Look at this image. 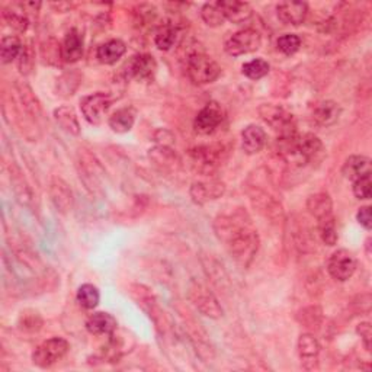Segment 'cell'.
<instances>
[{"label":"cell","instance_id":"6da1fadb","mask_svg":"<svg viewBox=\"0 0 372 372\" xmlns=\"http://www.w3.org/2000/svg\"><path fill=\"white\" fill-rule=\"evenodd\" d=\"M214 231L230 256L242 267H249L253 263L258 255L260 239L250 215L243 208L217 215Z\"/></svg>","mask_w":372,"mask_h":372},{"label":"cell","instance_id":"7a4b0ae2","mask_svg":"<svg viewBox=\"0 0 372 372\" xmlns=\"http://www.w3.org/2000/svg\"><path fill=\"white\" fill-rule=\"evenodd\" d=\"M185 69L188 78L195 85H210L221 76V67L213 57L202 51H192L186 55Z\"/></svg>","mask_w":372,"mask_h":372},{"label":"cell","instance_id":"3957f363","mask_svg":"<svg viewBox=\"0 0 372 372\" xmlns=\"http://www.w3.org/2000/svg\"><path fill=\"white\" fill-rule=\"evenodd\" d=\"M226 156V148L220 144L197 145L189 150V165L197 173L210 177L222 165Z\"/></svg>","mask_w":372,"mask_h":372},{"label":"cell","instance_id":"277c9868","mask_svg":"<svg viewBox=\"0 0 372 372\" xmlns=\"http://www.w3.org/2000/svg\"><path fill=\"white\" fill-rule=\"evenodd\" d=\"M130 294L132 300L137 303V305L147 312V316L150 317L156 326V330L163 336L169 330V319L166 312L161 310L159 305L154 294L144 285L134 284L130 287Z\"/></svg>","mask_w":372,"mask_h":372},{"label":"cell","instance_id":"5b68a950","mask_svg":"<svg viewBox=\"0 0 372 372\" xmlns=\"http://www.w3.org/2000/svg\"><path fill=\"white\" fill-rule=\"evenodd\" d=\"M188 300L201 312V315L210 319L217 320L224 315V310H222L214 292L195 279L189 281L188 284Z\"/></svg>","mask_w":372,"mask_h":372},{"label":"cell","instance_id":"8992f818","mask_svg":"<svg viewBox=\"0 0 372 372\" xmlns=\"http://www.w3.org/2000/svg\"><path fill=\"white\" fill-rule=\"evenodd\" d=\"M78 170L85 188L91 192L92 195H102L100 181L102 175H105V172H103L100 163L92 153H87L86 150L79 152Z\"/></svg>","mask_w":372,"mask_h":372},{"label":"cell","instance_id":"52a82bcc","mask_svg":"<svg viewBox=\"0 0 372 372\" xmlns=\"http://www.w3.org/2000/svg\"><path fill=\"white\" fill-rule=\"evenodd\" d=\"M70 349L69 342L63 337H51L48 340H44L41 345H38L33 353V362L38 368H50L54 364L60 362L67 355Z\"/></svg>","mask_w":372,"mask_h":372},{"label":"cell","instance_id":"ba28073f","mask_svg":"<svg viewBox=\"0 0 372 372\" xmlns=\"http://www.w3.org/2000/svg\"><path fill=\"white\" fill-rule=\"evenodd\" d=\"M259 114L262 120L279 134V137H290L296 134L294 115L287 109L272 103H265L259 107Z\"/></svg>","mask_w":372,"mask_h":372},{"label":"cell","instance_id":"9c48e42d","mask_svg":"<svg viewBox=\"0 0 372 372\" xmlns=\"http://www.w3.org/2000/svg\"><path fill=\"white\" fill-rule=\"evenodd\" d=\"M262 46V35L253 28H245L234 33L224 44V50L231 57H240L255 53Z\"/></svg>","mask_w":372,"mask_h":372},{"label":"cell","instance_id":"30bf717a","mask_svg":"<svg viewBox=\"0 0 372 372\" xmlns=\"http://www.w3.org/2000/svg\"><path fill=\"white\" fill-rule=\"evenodd\" d=\"M247 193H249V198H250L253 206H255L256 210L265 218H269L272 221H279V220L284 218V211H282V205L272 195L271 192H267L263 188H260L259 185L253 184V185H249Z\"/></svg>","mask_w":372,"mask_h":372},{"label":"cell","instance_id":"8fae6325","mask_svg":"<svg viewBox=\"0 0 372 372\" xmlns=\"http://www.w3.org/2000/svg\"><path fill=\"white\" fill-rule=\"evenodd\" d=\"M112 105V98L108 94L96 92L87 95L80 100V109L85 120L92 125H100L103 118Z\"/></svg>","mask_w":372,"mask_h":372},{"label":"cell","instance_id":"7c38bea8","mask_svg":"<svg viewBox=\"0 0 372 372\" xmlns=\"http://www.w3.org/2000/svg\"><path fill=\"white\" fill-rule=\"evenodd\" d=\"M327 271L330 276L339 282H345L351 279L356 271V258L348 249H339L327 262Z\"/></svg>","mask_w":372,"mask_h":372},{"label":"cell","instance_id":"4fadbf2b","mask_svg":"<svg viewBox=\"0 0 372 372\" xmlns=\"http://www.w3.org/2000/svg\"><path fill=\"white\" fill-rule=\"evenodd\" d=\"M226 192V184L214 179V177H208V179L193 182L189 189L191 200L197 205H205L206 202L215 201L224 195Z\"/></svg>","mask_w":372,"mask_h":372},{"label":"cell","instance_id":"5bb4252c","mask_svg":"<svg viewBox=\"0 0 372 372\" xmlns=\"http://www.w3.org/2000/svg\"><path fill=\"white\" fill-rule=\"evenodd\" d=\"M224 121V112L221 107L215 102H210L197 114L195 121H193V128L202 136L213 134Z\"/></svg>","mask_w":372,"mask_h":372},{"label":"cell","instance_id":"9a60e30c","mask_svg":"<svg viewBox=\"0 0 372 372\" xmlns=\"http://www.w3.org/2000/svg\"><path fill=\"white\" fill-rule=\"evenodd\" d=\"M50 198L51 202L54 204L55 210L62 214H67L71 211L73 204H74V197L73 191L69 186V184L62 179L58 176H53L50 181Z\"/></svg>","mask_w":372,"mask_h":372},{"label":"cell","instance_id":"2e32d148","mask_svg":"<svg viewBox=\"0 0 372 372\" xmlns=\"http://www.w3.org/2000/svg\"><path fill=\"white\" fill-rule=\"evenodd\" d=\"M131 337H128L124 333L118 332V329L115 332H112L111 335H108V340L105 346L102 348L99 360L103 362H116L120 361L123 356L130 351V348L132 346V342L128 344V340Z\"/></svg>","mask_w":372,"mask_h":372},{"label":"cell","instance_id":"e0dca14e","mask_svg":"<svg viewBox=\"0 0 372 372\" xmlns=\"http://www.w3.org/2000/svg\"><path fill=\"white\" fill-rule=\"evenodd\" d=\"M125 67H127V70H125L127 78H132V79H137V80H145V79L153 76L156 69H157V64H156V60H154L153 55L137 54V55H134L130 58Z\"/></svg>","mask_w":372,"mask_h":372},{"label":"cell","instance_id":"ac0fdd59","mask_svg":"<svg viewBox=\"0 0 372 372\" xmlns=\"http://www.w3.org/2000/svg\"><path fill=\"white\" fill-rule=\"evenodd\" d=\"M83 35L76 28L70 29L60 44V55L64 63H76L83 57Z\"/></svg>","mask_w":372,"mask_h":372},{"label":"cell","instance_id":"d6986e66","mask_svg":"<svg viewBox=\"0 0 372 372\" xmlns=\"http://www.w3.org/2000/svg\"><path fill=\"white\" fill-rule=\"evenodd\" d=\"M342 108L335 100H321L312 108L311 120L319 127H330L337 123L340 118Z\"/></svg>","mask_w":372,"mask_h":372},{"label":"cell","instance_id":"ffe728a7","mask_svg":"<svg viewBox=\"0 0 372 372\" xmlns=\"http://www.w3.org/2000/svg\"><path fill=\"white\" fill-rule=\"evenodd\" d=\"M308 13V5L304 2H282L276 6V15L282 24L301 25Z\"/></svg>","mask_w":372,"mask_h":372},{"label":"cell","instance_id":"44dd1931","mask_svg":"<svg viewBox=\"0 0 372 372\" xmlns=\"http://www.w3.org/2000/svg\"><path fill=\"white\" fill-rule=\"evenodd\" d=\"M85 326L86 330L95 336H108L118 329V323L115 317L105 311L94 312V315L87 317Z\"/></svg>","mask_w":372,"mask_h":372},{"label":"cell","instance_id":"7402d4cb","mask_svg":"<svg viewBox=\"0 0 372 372\" xmlns=\"http://www.w3.org/2000/svg\"><path fill=\"white\" fill-rule=\"evenodd\" d=\"M218 5L224 13L226 21L233 24H245L253 17L251 6L240 0H218Z\"/></svg>","mask_w":372,"mask_h":372},{"label":"cell","instance_id":"603a6c76","mask_svg":"<svg viewBox=\"0 0 372 372\" xmlns=\"http://www.w3.org/2000/svg\"><path fill=\"white\" fill-rule=\"evenodd\" d=\"M267 143V136L262 127L259 125H247L242 131V147L243 152L247 154H258L262 152Z\"/></svg>","mask_w":372,"mask_h":372},{"label":"cell","instance_id":"cb8c5ba5","mask_svg":"<svg viewBox=\"0 0 372 372\" xmlns=\"http://www.w3.org/2000/svg\"><path fill=\"white\" fill-rule=\"evenodd\" d=\"M371 159L360 154L348 157L344 163V168H342V173L352 182L361 179V177L371 176Z\"/></svg>","mask_w":372,"mask_h":372},{"label":"cell","instance_id":"d4e9b609","mask_svg":"<svg viewBox=\"0 0 372 372\" xmlns=\"http://www.w3.org/2000/svg\"><path fill=\"white\" fill-rule=\"evenodd\" d=\"M15 92H17L18 95L19 103L22 105L24 111L31 115V118H34V120H38V118L42 115V108H41L38 98L33 92V89L26 83L18 82V83H15Z\"/></svg>","mask_w":372,"mask_h":372},{"label":"cell","instance_id":"484cf974","mask_svg":"<svg viewBox=\"0 0 372 372\" xmlns=\"http://www.w3.org/2000/svg\"><path fill=\"white\" fill-rule=\"evenodd\" d=\"M148 157L153 160L154 165L160 170H176L181 166V160L177 154L168 145H157L148 153Z\"/></svg>","mask_w":372,"mask_h":372},{"label":"cell","instance_id":"4316f807","mask_svg":"<svg viewBox=\"0 0 372 372\" xmlns=\"http://www.w3.org/2000/svg\"><path fill=\"white\" fill-rule=\"evenodd\" d=\"M307 210L317 221L333 214V202L327 192H319L307 200Z\"/></svg>","mask_w":372,"mask_h":372},{"label":"cell","instance_id":"83f0119b","mask_svg":"<svg viewBox=\"0 0 372 372\" xmlns=\"http://www.w3.org/2000/svg\"><path fill=\"white\" fill-rule=\"evenodd\" d=\"M127 46L121 39H109L98 47L96 58L102 64H115L125 54Z\"/></svg>","mask_w":372,"mask_h":372},{"label":"cell","instance_id":"f1b7e54d","mask_svg":"<svg viewBox=\"0 0 372 372\" xmlns=\"http://www.w3.org/2000/svg\"><path fill=\"white\" fill-rule=\"evenodd\" d=\"M54 120L57 125L60 127L63 131H66L70 136H79L80 134V124H79V118L76 115V111H74L71 107H58L54 109Z\"/></svg>","mask_w":372,"mask_h":372},{"label":"cell","instance_id":"f546056e","mask_svg":"<svg viewBox=\"0 0 372 372\" xmlns=\"http://www.w3.org/2000/svg\"><path fill=\"white\" fill-rule=\"evenodd\" d=\"M320 344L319 340L310 335V333H304L300 336L299 339V353H300V358L304 364V366L311 362L312 366H315V364H317V358H319V353H320Z\"/></svg>","mask_w":372,"mask_h":372},{"label":"cell","instance_id":"4dcf8cb0","mask_svg":"<svg viewBox=\"0 0 372 372\" xmlns=\"http://www.w3.org/2000/svg\"><path fill=\"white\" fill-rule=\"evenodd\" d=\"M134 123H136V112H134L132 108L118 109L109 116V120H108V124L112 128V131L118 134L128 132L132 128Z\"/></svg>","mask_w":372,"mask_h":372},{"label":"cell","instance_id":"1f68e13d","mask_svg":"<svg viewBox=\"0 0 372 372\" xmlns=\"http://www.w3.org/2000/svg\"><path fill=\"white\" fill-rule=\"evenodd\" d=\"M24 51V44L21 39L15 35H6L2 38L0 42V58L5 64L12 63L13 60L21 57Z\"/></svg>","mask_w":372,"mask_h":372},{"label":"cell","instance_id":"d6a6232c","mask_svg":"<svg viewBox=\"0 0 372 372\" xmlns=\"http://www.w3.org/2000/svg\"><path fill=\"white\" fill-rule=\"evenodd\" d=\"M177 38V26L172 22L161 24L154 35V44L156 47L161 51H169L175 44Z\"/></svg>","mask_w":372,"mask_h":372},{"label":"cell","instance_id":"836d02e7","mask_svg":"<svg viewBox=\"0 0 372 372\" xmlns=\"http://www.w3.org/2000/svg\"><path fill=\"white\" fill-rule=\"evenodd\" d=\"M319 226V234L321 237V240L327 246H335L339 240L337 234V224H336V217L330 215L317 221Z\"/></svg>","mask_w":372,"mask_h":372},{"label":"cell","instance_id":"e575fe53","mask_svg":"<svg viewBox=\"0 0 372 372\" xmlns=\"http://www.w3.org/2000/svg\"><path fill=\"white\" fill-rule=\"evenodd\" d=\"M76 300L79 305L83 307L85 310H94L98 307L100 300L99 290L92 284H83L78 290Z\"/></svg>","mask_w":372,"mask_h":372},{"label":"cell","instance_id":"d590c367","mask_svg":"<svg viewBox=\"0 0 372 372\" xmlns=\"http://www.w3.org/2000/svg\"><path fill=\"white\" fill-rule=\"evenodd\" d=\"M42 319L35 310H25L18 319V329L25 333H37L42 327Z\"/></svg>","mask_w":372,"mask_h":372},{"label":"cell","instance_id":"8d00e7d4","mask_svg":"<svg viewBox=\"0 0 372 372\" xmlns=\"http://www.w3.org/2000/svg\"><path fill=\"white\" fill-rule=\"evenodd\" d=\"M18 6H19V10L13 9V8L5 9L3 10V18L8 22V25L15 29V31L25 33L28 29V26H29V19H28V15L24 10V8L21 5H18Z\"/></svg>","mask_w":372,"mask_h":372},{"label":"cell","instance_id":"74e56055","mask_svg":"<svg viewBox=\"0 0 372 372\" xmlns=\"http://www.w3.org/2000/svg\"><path fill=\"white\" fill-rule=\"evenodd\" d=\"M201 18L208 26H211V28L221 26L226 22V17H224V13H222L218 2L205 3L201 8Z\"/></svg>","mask_w":372,"mask_h":372},{"label":"cell","instance_id":"f35d334b","mask_svg":"<svg viewBox=\"0 0 372 372\" xmlns=\"http://www.w3.org/2000/svg\"><path fill=\"white\" fill-rule=\"evenodd\" d=\"M80 83H82V76L78 71H67L63 74L60 79L57 80L58 92H60L62 96L69 98L78 91V87Z\"/></svg>","mask_w":372,"mask_h":372},{"label":"cell","instance_id":"ab89813d","mask_svg":"<svg viewBox=\"0 0 372 372\" xmlns=\"http://www.w3.org/2000/svg\"><path fill=\"white\" fill-rule=\"evenodd\" d=\"M271 66L263 58H255V60H250L247 63L243 64L242 71L246 78L251 79V80H259L262 78H265L267 73H269Z\"/></svg>","mask_w":372,"mask_h":372},{"label":"cell","instance_id":"60d3db41","mask_svg":"<svg viewBox=\"0 0 372 372\" xmlns=\"http://www.w3.org/2000/svg\"><path fill=\"white\" fill-rule=\"evenodd\" d=\"M276 47L282 54L292 55L301 48V38L296 34H284L278 38Z\"/></svg>","mask_w":372,"mask_h":372},{"label":"cell","instance_id":"b9f144b4","mask_svg":"<svg viewBox=\"0 0 372 372\" xmlns=\"http://www.w3.org/2000/svg\"><path fill=\"white\" fill-rule=\"evenodd\" d=\"M10 182H12V185H13L15 193H17L18 200H19L22 204H28L29 201L33 200L31 191H29V186H28V184L25 182L24 177L21 176L19 170H17V173L10 170Z\"/></svg>","mask_w":372,"mask_h":372},{"label":"cell","instance_id":"7bdbcfd3","mask_svg":"<svg viewBox=\"0 0 372 372\" xmlns=\"http://www.w3.org/2000/svg\"><path fill=\"white\" fill-rule=\"evenodd\" d=\"M321 308L317 307V305H311V307H307L304 308L300 316H299V320L300 323L304 326V327H308V329H312V327H319V324L321 323Z\"/></svg>","mask_w":372,"mask_h":372},{"label":"cell","instance_id":"ee69618b","mask_svg":"<svg viewBox=\"0 0 372 372\" xmlns=\"http://www.w3.org/2000/svg\"><path fill=\"white\" fill-rule=\"evenodd\" d=\"M353 195L358 200H369L372 197V181L371 176L361 177V179L353 182Z\"/></svg>","mask_w":372,"mask_h":372},{"label":"cell","instance_id":"f6af8a7d","mask_svg":"<svg viewBox=\"0 0 372 372\" xmlns=\"http://www.w3.org/2000/svg\"><path fill=\"white\" fill-rule=\"evenodd\" d=\"M18 63H19V70H21V73L28 74L29 71H31L33 64H34V58H33V51H31V48L24 46V51H22L21 57L18 58Z\"/></svg>","mask_w":372,"mask_h":372},{"label":"cell","instance_id":"bcb514c9","mask_svg":"<svg viewBox=\"0 0 372 372\" xmlns=\"http://www.w3.org/2000/svg\"><path fill=\"white\" fill-rule=\"evenodd\" d=\"M356 333H358L364 342V346L368 352H371V342H372V329H371V323L364 321L360 323L358 327H356Z\"/></svg>","mask_w":372,"mask_h":372},{"label":"cell","instance_id":"7dc6e473","mask_svg":"<svg viewBox=\"0 0 372 372\" xmlns=\"http://www.w3.org/2000/svg\"><path fill=\"white\" fill-rule=\"evenodd\" d=\"M356 220H358L360 224L365 229V230H371L372 229V214H371V206L365 205L361 206L358 213H356Z\"/></svg>","mask_w":372,"mask_h":372},{"label":"cell","instance_id":"c3c4849f","mask_svg":"<svg viewBox=\"0 0 372 372\" xmlns=\"http://www.w3.org/2000/svg\"><path fill=\"white\" fill-rule=\"evenodd\" d=\"M365 247H366V253L368 255H371V237H368L366 242H365Z\"/></svg>","mask_w":372,"mask_h":372}]
</instances>
